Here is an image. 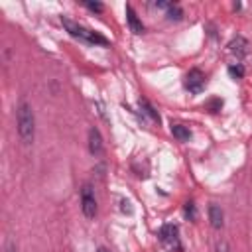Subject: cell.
Returning a JSON list of instances; mask_svg holds the SVG:
<instances>
[{"instance_id":"cell-1","label":"cell","mask_w":252,"mask_h":252,"mask_svg":"<svg viewBox=\"0 0 252 252\" xmlns=\"http://www.w3.org/2000/svg\"><path fill=\"white\" fill-rule=\"evenodd\" d=\"M16 130L22 144L30 146L35 140V114L28 100H20L16 106Z\"/></svg>"},{"instance_id":"cell-2","label":"cell","mask_w":252,"mask_h":252,"mask_svg":"<svg viewBox=\"0 0 252 252\" xmlns=\"http://www.w3.org/2000/svg\"><path fill=\"white\" fill-rule=\"evenodd\" d=\"M61 24H63L65 32H67L71 37H75V39H79V41H83V43H89V45H102V47H108V45H110L108 37H104L102 33H98V32H94V30H91V28H85V26L73 22V20L67 18V16H61Z\"/></svg>"},{"instance_id":"cell-3","label":"cell","mask_w":252,"mask_h":252,"mask_svg":"<svg viewBox=\"0 0 252 252\" xmlns=\"http://www.w3.org/2000/svg\"><path fill=\"white\" fill-rule=\"evenodd\" d=\"M158 238H159V242H161L167 250H171V252H181V250H183L181 238H179V226L173 224V222L161 224L159 230H158Z\"/></svg>"},{"instance_id":"cell-4","label":"cell","mask_w":252,"mask_h":252,"mask_svg":"<svg viewBox=\"0 0 252 252\" xmlns=\"http://www.w3.org/2000/svg\"><path fill=\"white\" fill-rule=\"evenodd\" d=\"M79 195H81V211L87 219H94L96 217V197H94V189L91 183H83L81 189H79Z\"/></svg>"},{"instance_id":"cell-5","label":"cell","mask_w":252,"mask_h":252,"mask_svg":"<svg viewBox=\"0 0 252 252\" xmlns=\"http://www.w3.org/2000/svg\"><path fill=\"white\" fill-rule=\"evenodd\" d=\"M205 85H207V77H205V73H203L201 69L193 67V69L187 71V75H185V89H187L191 94L203 93Z\"/></svg>"},{"instance_id":"cell-6","label":"cell","mask_w":252,"mask_h":252,"mask_svg":"<svg viewBox=\"0 0 252 252\" xmlns=\"http://www.w3.org/2000/svg\"><path fill=\"white\" fill-rule=\"evenodd\" d=\"M87 144H89V152L91 156H102L104 152V142H102V134L96 126H91L89 128V134H87Z\"/></svg>"},{"instance_id":"cell-7","label":"cell","mask_w":252,"mask_h":252,"mask_svg":"<svg viewBox=\"0 0 252 252\" xmlns=\"http://www.w3.org/2000/svg\"><path fill=\"white\" fill-rule=\"evenodd\" d=\"M152 6L158 8V10H163L165 16H167V20H171V22L183 20V8L177 2H154Z\"/></svg>"},{"instance_id":"cell-8","label":"cell","mask_w":252,"mask_h":252,"mask_svg":"<svg viewBox=\"0 0 252 252\" xmlns=\"http://www.w3.org/2000/svg\"><path fill=\"white\" fill-rule=\"evenodd\" d=\"M126 22H128V28H130L132 33L140 35V33L146 32V26H144L142 20L138 18V14H136V10L132 8V4H126Z\"/></svg>"},{"instance_id":"cell-9","label":"cell","mask_w":252,"mask_h":252,"mask_svg":"<svg viewBox=\"0 0 252 252\" xmlns=\"http://www.w3.org/2000/svg\"><path fill=\"white\" fill-rule=\"evenodd\" d=\"M207 215H209V222H211V226H213L215 230H220V228L224 226V213H222L220 205L211 203L209 209H207Z\"/></svg>"},{"instance_id":"cell-10","label":"cell","mask_w":252,"mask_h":252,"mask_svg":"<svg viewBox=\"0 0 252 252\" xmlns=\"http://www.w3.org/2000/svg\"><path fill=\"white\" fill-rule=\"evenodd\" d=\"M140 110H142V116H146L150 122H154V124H159V114H158V110L154 108V104L148 100V98H140Z\"/></svg>"},{"instance_id":"cell-11","label":"cell","mask_w":252,"mask_h":252,"mask_svg":"<svg viewBox=\"0 0 252 252\" xmlns=\"http://www.w3.org/2000/svg\"><path fill=\"white\" fill-rule=\"evenodd\" d=\"M171 134H173V138L179 140V142H187V140H191V130H189V126L179 124V122L171 124Z\"/></svg>"},{"instance_id":"cell-12","label":"cell","mask_w":252,"mask_h":252,"mask_svg":"<svg viewBox=\"0 0 252 252\" xmlns=\"http://www.w3.org/2000/svg\"><path fill=\"white\" fill-rule=\"evenodd\" d=\"M228 47H230L232 53H236L238 57H242V55H246V51H248V49H246V47H248V41H246L242 35H236V37L228 43Z\"/></svg>"},{"instance_id":"cell-13","label":"cell","mask_w":252,"mask_h":252,"mask_svg":"<svg viewBox=\"0 0 252 252\" xmlns=\"http://www.w3.org/2000/svg\"><path fill=\"white\" fill-rule=\"evenodd\" d=\"M183 215L187 220H195L197 219V205L195 201H185L183 203Z\"/></svg>"},{"instance_id":"cell-14","label":"cell","mask_w":252,"mask_h":252,"mask_svg":"<svg viewBox=\"0 0 252 252\" xmlns=\"http://www.w3.org/2000/svg\"><path fill=\"white\" fill-rule=\"evenodd\" d=\"M228 75H230L234 81L242 79V77H244V67H242V63H236V65H228Z\"/></svg>"},{"instance_id":"cell-15","label":"cell","mask_w":252,"mask_h":252,"mask_svg":"<svg viewBox=\"0 0 252 252\" xmlns=\"http://www.w3.org/2000/svg\"><path fill=\"white\" fill-rule=\"evenodd\" d=\"M87 10H91V12H94V14H102L104 12V4L102 2H81Z\"/></svg>"},{"instance_id":"cell-16","label":"cell","mask_w":252,"mask_h":252,"mask_svg":"<svg viewBox=\"0 0 252 252\" xmlns=\"http://www.w3.org/2000/svg\"><path fill=\"white\" fill-rule=\"evenodd\" d=\"M205 108L211 110V112H219V110L222 108V100H220V98H211V100L205 104Z\"/></svg>"},{"instance_id":"cell-17","label":"cell","mask_w":252,"mask_h":252,"mask_svg":"<svg viewBox=\"0 0 252 252\" xmlns=\"http://www.w3.org/2000/svg\"><path fill=\"white\" fill-rule=\"evenodd\" d=\"M215 252H230V248H228V244H226L224 240H220V242L215 246Z\"/></svg>"},{"instance_id":"cell-18","label":"cell","mask_w":252,"mask_h":252,"mask_svg":"<svg viewBox=\"0 0 252 252\" xmlns=\"http://www.w3.org/2000/svg\"><path fill=\"white\" fill-rule=\"evenodd\" d=\"M6 252H16V246H14L12 242H8V246H6Z\"/></svg>"},{"instance_id":"cell-19","label":"cell","mask_w":252,"mask_h":252,"mask_svg":"<svg viewBox=\"0 0 252 252\" xmlns=\"http://www.w3.org/2000/svg\"><path fill=\"white\" fill-rule=\"evenodd\" d=\"M94 252H110V250H108V248H106V246H98V248H96V250H94Z\"/></svg>"}]
</instances>
